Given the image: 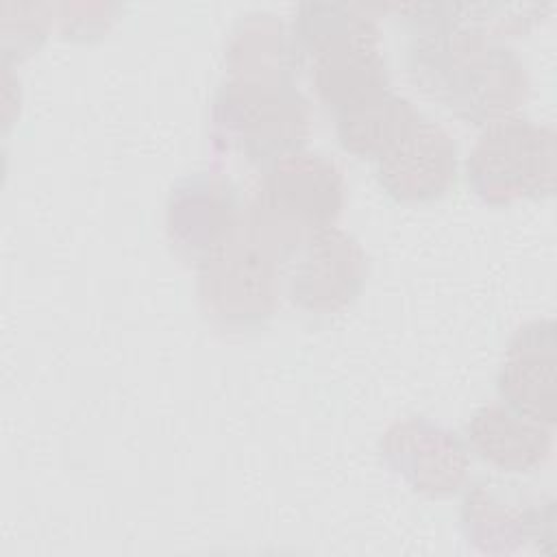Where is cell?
I'll list each match as a JSON object with an SVG mask.
<instances>
[{"mask_svg": "<svg viewBox=\"0 0 557 557\" xmlns=\"http://www.w3.org/2000/svg\"><path fill=\"white\" fill-rule=\"evenodd\" d=\"M283 265L287 261L281 252L242 211L235 231L198 263V300L205 315L224 329L263 324L276 309Z\"/></svg>", "mask_w": 557, "mask_h": 557, "instance_id": "6da1fadb", "label": "cell"}, {"mask_svg": "<svg viewBox=\"0 0 557 557\" xmlns=\"http://www.w3.org/2000/svg\"><path fill=\"white\" fill-rule=\"evenodd\" d=\"M211 117L218 141L263 165L300 150L309 135V102L294 81L228 76Z\"/></svg>", "mask_w": 557, "mask_h": 557, "instance_id": "7a4b0ae2", "label": "cell"}, {"mask_svg": "<svg viewBox=\"0 0 557 557\" xmlns=\"http://www.w3.org/2000/svg\"><path fill=\"white\" fill-rule=\"evenodd\" d=\"M555 141L553 126L524 117L511 115L487 124L466 161L472 191L490 205L550 196L557 174Z\"/></svg>", "mask_w": 557, "mask_h": 557, "instance_id": "3957f363", "label": "cell"}, {"mask_svg": "<svg viewBox=\"0 0 557 557\" xmlns=\"http://www.w3.org/2000/svg\"><path fill=\"white\" fill-rule=\"evenodd\" d=\"M250 205L285 239L300 246L307 235L333 226L339 218L342 170L320 152H287L268 163Z\"/></svg>", "mask_w": 557, "mask_h": 557, "instance_id": "277c9868", "label": "cell"}, {"mask_svg": "<svg viewBox=\"0 0 557 557\" xmlns=\"http://www.w3.org/2000/svg\"><path fill=\"white\" fill-rule=\"evenodd\" d=\"M529 96V74L516 50L496 39H481L453 70L442 100L468 124H492L511 113Z\"/></svg>", "mask_w": 557, "mask_h": 557, "instance_id": "5b68a950", "label": "cell"}, {"mask_svg": "<svg viewBox=\"0 0 557 557\" xmlns=\"http://www.w3.org/2000/svg\"><path fill=\"white\" fill-rule=\"evenodd\" d=\"M287 263L292 302L313 313L350 305L366 278L361 244L335 224L307 235Z\"/></svg>", "mask_w": 557, "mask_h": 557, "instance_id": "8992f818", "label": "cell"}, {"mask_svg": "<svg viewBox=\"0 0 557 557\" xmlns=\"http://www.w3.org/2000/svg\"><path fill=\"white\" fill-rule=\"evenodd\" d=\"M461 527L483 553H513L527 542H555V500H531L518 485L479 481L461 505Z\"/></svg>", "mask_w": 557, "mask_h": 557, "instance_id": "52a82bcc", "label": "cell"}, {"mask_svg": "<svg viewBox=\"0 0 557 557\" xmlns=\"http://www.w3.org/2000/svg\"><path fill=\"white\" fill-rule=\"evenodd\" d=\"M381 455L413 492L424 496H453L468 479L466 444L457 433L426 418L394 422L381 437Z\"/></svg>", "mask_w": 557, "mask_h": 557, "instance_id": "ba28073f", "label": "cell"}, {"mask_svg": "<svg viewBox=\"0 0 557 557\" xmlns=\"http://www.w3.org/2000/svg\"><path fill=\"white\" fill-rule=\"evenodd\" d=\"M242 211L244 205L228 178L213 172H194L178 178L165 205V228L172 248L200 263L235 231Z\"/></svg>", "mask_w": 557, "mask_h": 557, "instance_id": "9c48e42d", "label": "cell"}, {"mask_svg": "<svg viewBox=\"0 0 557 557\" xmlns=\"http://www.w3.org/2000/svg\"><path fill=\"white\" fill-rule=\"evenodd\" d=\"M457 148L437 122L418 115L407 133L376 159L381 187L400 202H429L455 183Z\"/></svg>", "mask_w": 557, "mask_h": 557, "instance_id": "30bf717a", "label": "cell"}, {"mask_svg": "<svg viewBox=\"0 0 557 557\" xmlns=\"http://www.w3.org/2000/svg\"><path fill=\"white\" fill-rule=\"evenodd\" d=\"M557 339L553 320H533L513 331L496 387L507 407L553 426L557 420Z\"/></svg>", "mask_w": 557, "mask_h": 557, "instance_id": "8fae6325", "label": "cell"}, {"mask_svg": "<svg viewBox=\"0 0 557 557\" xmlns=\"http://www.w3.org/2000/svg\"><path fill=\"white\" fill-rule=\"evenodd\" d=\"M468 444L498 470L531 472L553 455V426L531 420L505 403H487L468 422Z\"/></svg>", "mask_w": 557, "mask_h": 557, "instance_id": "7c38bea8", "label": "cell"}, {"mask_svg": "<svg viewBox=\"0 0 557 557\" xmlns=\"http://www.w3.org/2000/svg\"><path fill=\"white\" fill-rule=\"evenodd\" d=\"M318 98L335 115L389 89V76L379 44H357L313 61Z\"/></svg>", "mask_w": 557, "mask_h": 557, "instance_id": "4fadbf2b", "label": "cell"}, {"mask_svg": "<svg viewBox=\"0 0 557 557\" xmlns=\"http://www.w3.org/2000/svg\"><path fill=\"white\" fill-rule=\"evenodd\" d=\"M226 65L235 78L292 81L302 59L281 22L268 13H252L231 33Z\"/></svg>", "mask_w": 557, "mask_h": 557, "instance_id": "5bb4252c", "label": "cell"}, {"mask_svg": "<svg viewBox=\"0 0 557 557\" xmlns=\"http://www.w3.org/2000/svg\"><path fill=\"white\" fill-rule=\"evenodd\" d=\"M418 115L407 98L387 89L337 113V141L346 152L376 161L407 133Z\"/></svg>", "mask_w": 557, "mask_h": 557, "instance_id": "9a60e30c", "label": "cell"}, {"mask_svg": "<svg viewBox=\"0 0 557 557\" xmlns=\"http://www.w3.org/2000/svg\"><path fill=\"white\" fill-rule=\"evenodd\" d=\"M292 39L300 59L311 61L357 44H379V28L368 9L344 2H302Z\"/></svg>", "mask_w": 557, "mask_h": 557, "instance_id": "2e32d148", "label": "cell"}]
</instances>
